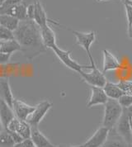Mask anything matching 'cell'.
Returning <instances> with one entry per match:
<instances>
[{
    "label": "cell",
    "instance_id": "ffe728a7",
    "mask_svg": "<svg viewBox=\"0 0 132 147\" xmlns=\"http://www.w3.org/2000/svg\"><path fill=\"white\" fill-rule=\"evenodd\" d=\"M20 21L11 15L1 14L0 15V25L14 32L19 25Z\"/></svg>",
    "mask_w": 132,
    "mask_h": 147
},
{
    "label": "cell",
    "instance_id": "5bb4252c",
    "mask_svg": "<svg viewBox=\"0 0 132 147\" xmlns=\"http://www.w3.org/2000/svg\"><path fill=\"white\" fill-rule=\"evenodd\" d=\"M31 140L36 147H58L48 140L46 136L40 131L38 127H32Z\"/></svg>",
    "mask_w": 132,
    "mask_h": 147
},
{
    "label": "cell",
    "instance_id": "4316f807",
    "mask_svg": "<svg viewBox=\"0 0 132 147\" xmlns=\"http://www.w3.org/2000/svg\"><path fill=\"white\" fill-rule=\"evenodd\" d=\"M124 4V7L125 9V13H126V18H127V23L128 26H131L132 24V7L130 5H127L125 3Z\"/></svg>",
    "mask_w": 132,
    "mask_h": 147
},
{
    "label": "cell",
    "instance_id": "f1b7e54d",
    "mask_svg": "<svg viewBox=\"0 0 132 147\" xmlns=\"http://www.w3.org/2000/svg\"><path fill=\"white\" fill-rule=\"evenodd\" d=\"M11 56H12V55L0 52V65H4V64L8 63Z\"/></svg>",
    "mask_w": 132,
    "mask_h": 147
},
{
    "label": "cell",
    "instance_id": "7c38bea8",
    "mask_svg": "<svg viewBox=\"0 0 132 147\" xmlns=\"http://www.w3.org/2000/svg\"><path fill=\"white\" fill-rule=\"evenodd\" d=\"M90 88H91V96L87 103V107L90 108L96 105H101V104L104 105L108 100V98L106 95L103 88L96 86H90Z\"/></svg>",
    "mask_w": 132,
    "mask_h": 147
},
{
    "label": "cell",
    "instance_id": "7a4b0ae2",
    "mask_svg": "<svg viewBox=\"0 0 132 147\" xmlns=\"http://www.w3.org/2000/svg\"><path fill=\"white\" fill-rule=\"evenodd\" d=\"M123 112V107L119 103L118 100L108 98L104 104V116L102 126L108 128L110 131L113 130L120 119Z\"/></svg>",
    "mask_w": 132,
    "mask_h": 147
},
{
    "label": "cell",
    "instance_id": "44dd1931",
    "mask_svg": "<svg viewBox=\"0 0 132 147\" xmlns=\"http://www.w3.org/2000/svg\"><path fill=\"white\" fill-rule=\"evenodd\" d=\"M110 138L107 137L105 143L102 146V147H128V143H126L118 134L117 135H111Z\"/></svg>",
    "mask_w": 132,
    "mask_h": 147
},
{
    "label": "cell",
    "instance_id": "484cf974",
    "mask_svg": "<svg viewBox=\"0 0 132 147\" xmlns=\"http://www.w3.org/2000/svg\"><path fill=\"white\" fill-rule=\"evenodd\" d=\"M34 144H33L32 140H31V138L28 139H24L22 140L21 142L16 143L13 147H34Z\"/></svg>",
    "mask_w": 132,
    "mask_h": 147
},
{
    "label": "cell",
    "instance_id": "6da1fadb",
    "mask_svg": "<svg viewBox=\"0 0 132 147\" xmlns=\"http://www.w3.org/2000/svg\"><path fill=\"white\" fill-rule=\"evenodd\" d=\"M13 34L14 38L22 47V51L27 57L32 59L46 51L41 40L40 27L33 20L27 19L20 22Z\"/></svg>",
    "mask_w": 132,
    "mask_h": 147
},
{
    "label": "cell",
    "instance_id": "4fadbf2b",
    "mask_svg": "<svg viewBox=\"0 0 132 147\" xmlns=\"http://www.w3.org/2000/svg\"><path fill=\"white\" fill-rule=\"evenodd\" d=\"M102 54H103V65H102L103 72H108L121 68V64L118 59L108 50L104 49L102 51Z\"/></svg>",
    "mask_w": 132,
    "mask_h": 147
},
{
    "label": "cell",
    "instance_id": "d6986e66",
    "mask_svg": "<svg viewBox=\"0 0 132 147\" xmlns=\"http://www.w3.org/2000/svg\"><path fill=\"white\" fill-rule=\"evenodd\" d=\"M16 51H22V47L16 39L3 41L0 47V52L13 55Z\"/></svg>",
    "mask_w": 132,
    "mask_h": 147
},
{
    "label": "cell",
    "instance_id": "836d02e7",
    "mask_svg": "<svg viewBox=\"0 0 132 147\" xmlns=\"http://www.w3.org/2000/svg\"><path fill=\"white\" fill-rule=\"evenodd\" d=\"M4 128H3V123H2V121L0 119V132L3 130Z\"/></svg>",
    "mask_w": 132,
    "mask_h": 147
},
{
    "label": "cell",
    "instance_id": "3957f363",
    "mask_svg": "<svg viewBox=\"0 0 132 147\" xmlns=\"http://www.w3.org/2000/svg\"><path fill=\"white\" fill-rule=\"evenodd\" d=\"M51 50H52L55 55L59 58V60L65 65L67 68L71 69L73 71H75L77 73H81L84 69H90L91 66L90 65H83L78 63L77 61L72 59L71 57V51H65L59 48L57 45L53 47Z\"/></svg>",
    "mask_w": 132,
    "mask_h": 147
},
{
    "label": "cell",
    "instance_id": "52a82bcc",
    "mask_svg": "<svg viewBox=\"0 0 132 147\" xmlns=\"http://www.w3.org/2000/svg\"><path fill=\"white\" fill-rule=\"evenodd\" d=\"M53 103L50 101L45 100L39 102L35 106L32 113L30 115L26 121L31 125V127H38L40 122L44 118L48 111L52 107Z\"/></svg>",
    "mask_w": 132,
    "mask_h": 147
},
{
    "label": "cell",
    "instance_id": "b9f144b4",
    "mask_svg": "<svg viewBox=\"0 0 132 147\" xmlns=\"http://www.w3.org/2000/svg\"><path fill=\"white\" fill-rule=\"evenodd\" d=\"M34 147H36V146H34Z\"/></svg>",
    "mask_w": 132,
    "mask_h": 147
},
{
    "label": "cell",
    "instance_id": "cb8c5ba5",
    "mask_svg": "<svg viewBox=\"0 0 132 147\" xmlns=\"http://www.w3.org/2000/svg\"><path fill=\"white\" fill-rule=\"evenodd\" d=\"M119 103L123 108H129L132 106V95L123 94L118 99Z\"/></svg>",
    "mask_w": 132,
    "mask_h": 147
},
{
    "label": "cell",
    "instance_id": "9a60e30c",
    "mask_svg": "<svg viewBox=\"0 0 132 147\" xmlns=\"http://www.w3.org/2000/svg\"><path fill=\"white\" fill-rule=\"evenodd\" d=\"M0 98L6 102L7 104L13 108L14 102L12 89L10 88V84L7 78H0Z\"/></svg>",
    "mask_w": 132,
    "mask_h": 147
},
{
    "label": "cell",
    "instance_id": "8992f818",
    "mask_svg": "<svg viewBox=\"0 0 132 147\" xmlns=\"http://www.w3.org/2000/svg\"><path fill=\"white\" fill-rule=\"evenodd\" d=\"M70 31L76 37V44L80 46L86 51L91 64L95 63L91 54V47H92V43L96 40V32L92 31L88 33H84L79 31H74V30H70Z\"/></svg>",
    "mask_w": 132,
    "mask_h": 147
},
{
    "label": "cell",
    "instance_id": "60d3db41",
    "mask_svg": "<svg viewBox=\"0 0 132 147\" xmlns=\"http://www.w3.org/2000/svg\"><path fill=\"white\" fill-rule=\"evenodd\" d=\"M22 1H27V0H22Z\"/></svg>",
    "mask_w": 132,
    "mask_h": 147
},
{
    "label": "cell",
    "instance_id": "7402d4cb",
    "mask_svg": "<svg viewBox=\"0 0 132 147\" xmlns=\"http://www.w3.org/2000/svg\"><path fill=\"white\" fill-rule=\"evenodd\" d=\"M15 142L9 132L3 129L0 132V147H13Z\"/></svg>",
    "mask_w": 132,
    "mask_h": 147
},
{
    "label": "cell",
    "instance_id": "9c48e42d",
    "mask_svg": "<svg viewBox=\"0 0 132 147\" xmlns=\"http://www.w3.org/2000/svg\"><path fill=\"white\" fill-rule=\"evenodd\" d=\"M34 5H35V13H34L33 21L36 23L38 27H44L50 23H52L57 26H61L60 23H59L58 22L50 19L48 18L46 12L45 11L40 0H34Z\"/></svg>",
    "mask_w": 132,
    "mask_h": 147
},
{
    "label": "cell",
    "instance_id": "30bf717a",
    "mask_svg": "<svg viewBox=\"0 0 132 147\" xmlns=\"http://www.w3.org/2000/svg\"><path fill=\"white\" fill-rule=\"evenodd\" d=\"M110 130L106 127H100L92 136L83 144L84 147H102L108 137Z\"/></svg>",
    "mask_w": 132,
    "mask_h": 147
},
{
    "label": "cell",
    "instance_id": "74e56055",
    "mask_svg": "<svg viewBox=\"0 0 132 147\" xmlns=\"http://www.w3.org/2000/svg\"><path fill=\"white\" fill-rule=\"evenodd\" d=\"M128 147H132V143L129 144V145H128Z\"/></svg>",
    "mask_w": 132,
    "mask_h": 147
},
{
    "label": "cell",
    "instance_id": "d6a6232c",
    "mask_svg": "<svg viewBox=\"0 0 132 147\" xmlns=\"http://www.w3.org/2000/svg\"><path fill=\"white\" fill-rule=\"evenodd\" d=\"M130 124H131V136H132V114L130 116Z\"/></svg>",
    "mask_w": 132,
    "mask_h": 147
},
{
    "label": "cell",
    "instance_id": "e0dca14e",
    "mask_svg": "<svg viewBox=\"0 0 132 147\" xmlns=\"http://www.w3.org/2000/svg\"><path fill=\"white\" fill-rule=\"evenodd\" d=\"M16 116L13 108L9 107L4 101L0 98V119L2 121L3 128L6 129L8 123L15 118Z\"/></svg>",
    "mask_w": 132,
    "mask_h": 147
},
{
    "label": "cell",
    "instance_id": "83f0119b",
    "mask_svg": "<svg viewBox=\"0 0 132 147\" xmlns=\"http://www.w3.org/2000/svg\"><path fill=\"white\" fill-rule=\"evenodd\" d=\"M34 13H35V5H34V1H33L32 3H30L27 5V8H26V14H27L28 19L33 20Z\"/></svg>",
    "mask_w": 132,
    "mask_h": 147
},
{
    "label": "cell",
    "instance_id": "ab89813d",
    "mask_svg": "<svg viewBox=\"0 0 132 147\" xmlns=\"http://www.w3.org/2000/svg\"><path fill=\"white\" fill-rule=\"evenodd\" d=\"M124 1H125V0H121V2H122V3H123V2H124Z\"/></svg>",
    "mask_w": 132,
    "mask_h": 147
},
{
    "label": "cell",
    "instance_id": "d4e9b609",
    "mask_svg": "<svg viewBox=\"0 0 132 147\" xmlns=\"http://www.w3.org/2000/svg\"><path fill=\"white\" fill-rule=\"evenodd\" d=\"M117 84L125 94L132 95V80H121Z\"/></svg>",
    "mask_w": 132,
    "mask_h": 147
},
{
    "label": "cell",
    "instance_id": "d590c367",
    "mask_svg": "<svg viewBox=\"0 0 132 147\" xmlns=\"http://www.w3.org/2000/svg\"><path fill=\"white\" fill-rule=\"evenodd\" d=\"M70 147H84V146L83 145H79V146H73Z\"/></svg>",
    "mask_w": 132,
    "mask_h": 147
},
{
    "label": "cell",
    "instance_id": "603a6c76",
    "mask_svg": "<svg viewBox=\"0 0 132 147\" xmlns=\"http://www.w3.org/2000/svg\"><path fill=\"white\" fill-rule=\"evenodd\" d=\"M13 39H15L13 31L0 25V40L3 42Z\"/></svg>",
    "mask_w": 132,
    "mask_h": 147
},
{
    "label": "cell",
    "instance_id": "ac0fdd59",
    "mask_svg": "<svg viewBox=\"0 0 132 147\" xmlns=\"http://www.w3.org/2000/svg\"><path fill=\"white\" fill-rule=\"evenodd\" d=\"M102 88L105 92L106 95L107 96V98L111 99L118 100L123 94H125V93L122 91V89L119 87L118 84L109 82V81H106V84Z\"/></svg>",
    "mask_w": 132,
    "mask_h": 147
},
{
    "label": "cell",
    "instance_id": "2e32d148",
    "mask_svg": "<svg viewBox=\"0 0 132 147\" xmlns=\"http://www.w3.org/2000/svg\"><path fill=\"white\" fill-rule=\"evenodd\" d=\"M40 32L42 42L44 46L46 47V49H51L53 47L57 45L55 33L49 24L44 27H40Z\"/></svg>",
    "mask_w": 132,
    "mask_h": 147
},
{
    "label": "cell",
    "instance_id": "4dcf8cb0",
    "mask_svg": "<svg viewBox=\"0 0 132 147\" xmlns=\"http://www.w3.org/2000/svg\"><path fill=\"white\" fill-rule=\"evenodd\" d=\"M128 36L131 40H132V24L131 26H128Z\"/></svg>",
    "mask_w": 132,
    "mask_h": 147
},
{
    "label": "cell",
    "instance_id": "1f68e13d",
    "mask_svg": "<svg viewBox=\"0 0 132 147\" xmlns=\"http://www.w3.org/2000/svg\"><path fill=\"white\" fill-rule=\"evenodd\" d=\"M123 3H125V4L130 5V6H131L132 7V0H125V1L123 2Z\"/></svg>",
    "mask_w": 132,
    "mask_h": 147
},
{
    "label": "cell",
    "instance_id": "e575fe53",
    "mask_svg": "<svg viewBox=\"0 0 132 147\" xmlns=\"http://www.w3.org/2000/svg\"><path fill=\"white\" fill-rule=\"evenodd\" d=\"M4 2H5V0H0V6H2Z\"/></svg>",
    "mask_w": 132,
    "mask_h": 147
},
{
    "label": "cell",
    "instance_id": "8fae6325",
    "mask_svg": "<svg viewBox=\"0 0 132 147\" xmlns=\"http://www.w3.org/2000/svg\"><path fill=\"white\" fill-rule=\"evenodd\" d=\"M35 106L28 105L27 103L19 99H14L13 104V110L16 117L22 121H26L30 115L32 113Z\"/></svg>",
    "mask_w": 132,
    "mask_h": 147
},
{
    "label": "cell",
    "instance_id": "8d00e7d4",
    "mask_svg": "<svg viewBox=\"0 0 132 147\" xmlns=\"http://www.w3.org/2000/svg\"><path fill=\"white\" fill-rule=\"evenodd\" d=\"M96 2H103V1H108V0H95Z\"/></svg>",
    "mask_w": 132,
    "mask_h": 147
},
{
    "label": "cell",
    "instance_id": "277c9868",
    "mask_svg": "<svg viewBox=\"0 0 132 147\" xmlns=\"http://www.w3.org/2000/svg\"><path fill=\"white\" fill-rule=\"evenodd\" d=\"M132 114L128 108H123L122 114L116 125V132L125 140L126 143H132V136L130 116Z\"/></svg>",
    "mask_w": 132,
    "mask_h": 147
},
{
    "label": "cell",
    "instance_id": "5b68a950",
    "mask_svg": "<svg viewBox=\"0 0 132 147\" xmlns=\"http://www.w3.org/2000/svg\"><path fill=\"white\" fill-rule=\"evenodd\" d=\"M91 71L89 73H86L84 70L79 73L80 76L90 86H96V87L103 88L106 83V79L102 72H101L96 66L95 63H92L90 65Z\"/></svg>",
    "mask_w": 132,
    "mask_h": 147
},
{
    "label": "cell",
    "instance_id": "ba28073f",
    "mask_svg": "<svg viewBox=\"0 0 132 147\" xmlns=\"http://www.w3.org/2000/svg\"><path fill=\"white\" fill-rule=\"evenodd\" d=\"M5 130L8 131H15L18 133L23 139L31 138V131H32L31 125L26 121L20 120L18 117L13 118L8 123Z\"/></svg>",
    "mask_w": 132,
    "mask_h": 147
},
{
    "label": "cell",
    "instance_id": "f35d334b",
    "mask_svg": "<svg viewBox=\"0 0 132 147\" xmlns=\"http://www.w3.org/2000/svg\"><path fill=\"white\" fill-rule=\"evenodd\" d=\"M1 45H2V41L0 40V47H1Z\"/></svg>",
    "mask_w": 132,
    "mask_h": 147
},
{
    "label": "cell",
    "instance_id": "f546056e",
    "mask_svg": "<svg viewBox=\"0 0 132 147\" xmlns=\"http://www.w3.org/2000/svg\"><path fill=\"white\" fill-rule=\"evenodd\" d=\"M22 2V0H5V2L3 3V4L2 6H0V7L2 8H7V7H11L13 5L18 4Z\"/></svg>",
    "mask_w": 132,
    "mask_h": 147
}]
</instances>
